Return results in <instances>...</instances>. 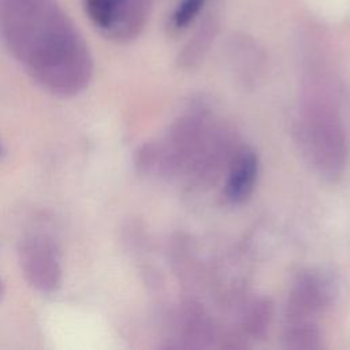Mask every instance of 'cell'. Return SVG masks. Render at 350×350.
I'll use <instances>...</instances> for the list:
<instances>
[{
	"instance_id": "cell-1",
	"label": "cell",
	"mask_w": 350,
	"mask_h": 350,
	"mask_svg": "<svg viewBox=\"0 0 350 350\" xmlns=\"http://www.w3.org/2000/svg\"><path fill=\"white\" fill-rule=\"evenodd\" d=\"M0 29L10 51L44 89L68 97L89 83V51L53 0H0Z\"/></svg>"
},
{
	"instance_id": "cell-2",
	"label": "cell",
	"mask_w": 350,
	"mask_h": 350,
	"mask_svg": "<svg viewBox=\"0 0 350 350\" xmlns=\"http://www.w3.org/2000/svg\"><path fill=\"white\" fill-rule=\"evenodd\" d=\"M309 96L298 119V142L309 161L328 178L340 176L347 161L346 135L335 109Z\"/></svg>"
},
{
	"instance_id": "cell-3",
	"label": "cell",
	"mask_w": 350,
	"mask_h": 350,
	"mask_svg": "<svg viewBox=\"0 0 350 350\" xmlns=\"http://www.w3.org/2000/svg\"><path fill=\"white\" fill-rule=\"evenodd\" d=\"M334 297L332 282L321 272H304L295 280L287 305V334H316L317 314Z\"/></svg>"
},
{
	"instance_id": "cell-4",
	"label": "cell",
	"mask_w": 350,
	"mask_h": 350,
	"mask_svg": "<svg viewBox=\"0 0 350 350\" xmlns=\"http://www.w3.org/2000/svg\"><path fill=\"white\" fill-rule=\"evenodd\" d=\"M93 25L111 40L126 42L144 29L152 0H85Z\"/></svg>"
},
{
	"instance_id": "cell-5",
	"label": "cell",
	"mask_w": 350,
	"mask_h": 350,
	"mask_svg": "<svg viewBox=\"0 0 350 350\" xmlns=\"http://www.w3.org/2000/svg\"><path fill=\"white\" fill-rule=\"evenodd\" d=\"M258 176V157L250 148L239 149L230 165L224 197L231 204L245 202L253 193Z\"/></svg>"
},
{
	"instance_id": "cell-6",
	"label": "cell",
	"mask_w": 350,
	"mask_h": 350,
	"mask_svg": "<svg viewBox=\"0 0 350 350\" xmlns=\"http://www.w3.org/2000/svg\"><path fill=\"white\" fill-rule=\"evenodd\" d=\"M44 239H31L30 243L23 249V264L29 267L27 272L41 288L53 287L59 275L57 261L53 257V247Z\"/></svg>"
},
{
	"instance_id": "cell-7",
	"label": "cell",
	"mask_w": 350,
	"mask_h": 350,
	"mask_svg": "<svg viewBox=\"0 0 350 350\" xmlns=\"http://www.w3.org/2000/svg\"><path fill=\"white\" fill-rule=\"evenodd\" d=\"M217 34V22L215 18H205L186 45L182 48L178 63L182 67H193L196 66L209 49L212 41Z\"/></svg>"
},
{
	"instance_id": "cell-8",
	"label": "cell",
	"mask_w": 350,
	"mask_h": 350,
	"mask_svg": "<svg viewBox=\"0 0 350 350\" xmlns=\"http://www.w3.org/2000/svg\"><path fill=\"white\" fill-rule=\"evenodd\" d=\"M206 3L208 0H180L171 15V29L176 31L186 29L200 15Z\"/></svg>"
},
{
	"instance_id": "cell-9",
	"label": "cell",
	"mask_w": 350,
	"mask_h": 350,
	"mask_svg": "<svg viewBox=\"0 0 350 350\" xmlns=\"http://www.w3.org/2000/svg\"><path fill=\"white\" fill-rule=\"evenodd\" d=\"M269 316H271V306L267 305V302L254 304L247 317L249 329L253 334H260L261 331L265 329Z\"/></svg>"
},
{
	"instance_id": "cell-10",
	"label": "cell",
	"mask_w": 350,
	"mask_h": 350,
	"mask_svg": "<svg viewBox=\"0 0 350 350\" xmlns=\"http://www.w3.org/2000/svg\"><path fill=\"white\" fill-rule=\"evenodd\" d=\"M0 294H1V286H0Z\"/></svg>"
}]
</instances>
